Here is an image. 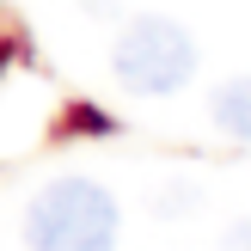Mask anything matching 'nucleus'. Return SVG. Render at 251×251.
I'll return each instance as SVG.
<instances>
[{"mask_svg":"<svg viewBox=\"0 0 251 251\" xmlns=\"http://www.w3.org/2000/svg\"><path fill=\"white\" fill-rule=\"evenodd\" d=\"M123 215L98 178H55L31 196L25 251H117Z\"/></svg>","mask_w":251,"mask_h":251,"instance_id":"f257e3e1","label":"nucleus"},{"mask_svg":"<svg viewBox=\"0 0 251 251\" xmlns=\"http://www.w3.org/2000/svg\"><path fill=\"white\" fill-rule=\"evenodd\" d=\"M110 74H117V86L135 92V98H166V92H178V86L196 74V43H190V31H184L178 19H166V12H135V19L117 31Z\"/></svg>","mask_w":251,"mask_h":251,"instance_id":"f03ea898","label":"nucleus"},{"mask_svg":"<svg viewBox=\"0 0 251 251\" xmlns=\"http://www.w3.org/2000/svg\"><path fill=\"white\" fill-rule=\"evenodd\" d=\"M208 117H215L221 135H233V141H251V74H233V80L215 86V98H208Z\"/></svg>","mask_w":251,"mask_h":251,"instance_id":"7ed1b4c3","label":"nucleus"},{"mask_svg":"<svg viewBox=\"0 0 251 251\" xmlns=\"http://www.w3.org/2000/svg\"><path fill=\"white\" fill-rule=\"evenodd\" d=\"M227 251H251V221H239V227L227 233Z\"/></svg>","mask_w":251,"mask_h":251,"instance_id":"20e7f679","label":"nucleus"}]
</instances>
